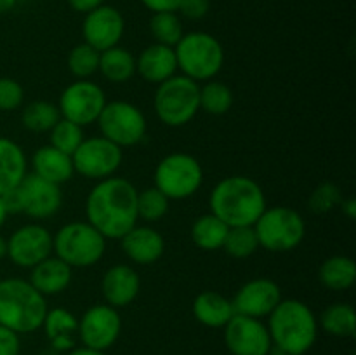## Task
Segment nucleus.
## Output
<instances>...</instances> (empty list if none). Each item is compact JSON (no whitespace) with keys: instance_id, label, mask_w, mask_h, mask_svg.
<instances>
[{"instance_id":"obj_49","label":"nucleus","mask_w":356,"mask_h":355,"mask_svg":"<svg viewBox=\"0 0 356 355\" xmlns=\"http://www.w3.org/2000/svg\"><path fill=\"white\" fill-rule=\"evenodd\" d=\"M38 355H61V354H59L58 350H54L52 347H49V348H45V350H42Z\"/></svg>"},{"instance_id":"obj_46","label":"nucleus","mask_w":356,"mask_h":355,"mask_svg":"<svg viewBox=\"0 0 356 355\" xmlns=\"http://www.w3.org/2000/svg\"><path fill=\"white\" fill-rule=\"evenodd\" d=\"M17 0H0V14H6L16 7Z\"/></svg>"},{"instance_id":"obj_42","label":"nucleus","mask_w":356,"mask_h":355,"mask_svg":"<svg viewBox=\"0 0 356 355\" xmlns=\"http://www.w3.org/2000/svg\"><path fill=\"white\" fill-rule=\"evenodd\" d=\"M143 6L153 14L156 13H176L179 0H141Z\"/></svg>"},{"instance_id":"obj_6","label":"nucleus","mask_w":356,"mask_h":355,"mask_svg":"<svg viewBox=\"0 0 356 355\" xmlns=\"http://www.w3.org/2000/svg\"><path fill=\"white\" fill-rule=\"evenodd\" d=\"M52 253L72 268H89L106 253V239L87 221H72L52 235Z\"/></svg>"},{"instance_id":"obj_36","label":"nucleus","mask_w":356,"mask_h":355,"mask_svg":"<svg viewBox=\"0 0 356 355\" xmlns=\"http://www.w3.org/2000/svg\"><path fill=\"white\" fill-rule=\"evenodd\" d=\"M99 51L87 45L86 42L75 45L68 54V68L72 75L76 77L79 80H87L94 73H97V70H99Z\"/></svg>"},{"instance_id":"obj_30","label":"nucleus","mask_w":356,"mask_h":355,"mask_svg":"<svg viewBox=\"0 0 356 355\" xmlns=\"http://www.w3.org/2000/svg\"><path fill=\"white\" fill-rule=\"evenodd\" d=\"M320 326L336 338H353L356 331V313L350 303H334L320 315Z\"/></svg>"},{"instance_id":"obj_11","label":"nucleus","mask_w":356,"mask_h":355,"mask_svg":"<svg viewBox=\"0 0 356 355\" xmlns=\"http://www.w3.org/2000/svg\"><path fill=\"white\" fill-rule=\"evenodd\" d=\"M124 152L120 146L108 141L103 136H92L80 143L79 148L73 152L72 162L75 173L87 180H104L113 176L122 166Z\"/></svg>"},{"instance_id":"obj_7","label":"nucleus","mask_w":356,"mask_h":355,"mask_svg":"<svg viewBox=\"0 0 356 355\" xmlns=\"http://www.w3.org/2000/svg\"><path fill=\"white\" fill-rule=\"evenodd\" d=\"M153 108L162 124L183 127L190 124L200 110V84L184 75H174L159 84Z\"/></svg>"},{"instance_id":"obj_21","label":"nucleus","mask_w":356,"mask_h":355,"mask_svg":"<svg viewBox=\"0 0 356 355\" xmlns=\"http://www.w3.org/2000/svg\"><path fill=\"white\" fill-rule=\"evenodd\" d=\"M177 61L174 47L162 44H152L139 52L136 58V73L141 75L143 80L148 84L165 82L167 79L176 75Z\"/></svg>"},{"instance_id":"obj_10","label":"nucleus","mask_w":356,"mask_h":355,"mask_svg":"<svg viewBox=\"0 0 356 355\" xmlns=\"http://www.w3.org/2000/svg\"><path fill=\"white\" fill-rule=\"evenodd\" d=\"M96 122L99 125L101 136L120 148L141 143L148 129L145 113L129 101L106 103Z\"/></svg>"},{"instance_id":"obj_35","label":"nucleus","mask_w":356,"mask_h":355,"mask_svg":"<svg viewBox=\"0 0 356 355\" xmlns=\"http://www.w3.org/2000/svg\"><path fill=\"white\" fill-rule=\"evenodd\" d=\"M169 198L156 187L138 191V219H145L148 223L160 221L169 211Z\"/></svg>"},{"instance_id":"obj_9","label":"nucleus","mask_w":356,"mask_h":355,"mask_svg":"<svg viewBox=\"0 0 356 355\" xmlns=\"http://www.w3.org/2000/svg\"><path fill=\"white\" fill-rule=\"evenodd\" d=\"M155 187L169 200H184L198 191L204 183L202 164L190 153L176 152L163 157L155 167Z\"/></svg>"},{"instance_id":"obj_4","label":"nucleus","mask_w":356,"mask_h":355,"mask_svg":"<svg viewBox=\"0 0 356 355\" xmlns=\"http://www.w3.org/2000/svg\"><path fill=\"white\" fill-rule=\"evenodd\" d=\"M47 310L45 296L28 281L16 277L0 281V326L30 334L40 329Z\"/></svg>"},{"instance_id":"obj_45","label":"nucleus","mask_w":356,"mask_h":355,"mask_svg":"<svg viewBox=\"0 0 356 355\" xmlns=\"http://www.w3.org/2000/svg\"><path fill=\"white\" fill-rule=\"evenodd\" d=\"M66 355H106L101 350H94V348L87 347H75L73 350H70Z\"/></svg>"},{"instance_id":"obj_16","label":"nucleus","mask_w":356,"mask_h":355,"mask_svg":"<svg viewBox=\"0 0 356 355\" xmlns=\"http://www.w3.org/2000/svg\"><path fill=\"white\" fill-rule=\"evenodd\" d=\"M125 31V19L118 9L113 6L96 7L86 14L82 23L83 42L96 51L103 52L115 47L122 40Z\"/></svg>"},{"instance_id":"obj_12","label":"nucleus","mask_w":356,"mask_h":355,"mask_svg":"<svg viewBox=\"0 0 356 355\" xmlns=\"http://www.w3.org/2000/svg\"><path fill=\"white\" fill-rule=\"evenodd\" d=\"M106 94L92 80H75L59 96V113L73 124L89 125L97 120L106 104Z\"/></svg>"},{"instance_id":"obj_20","label":"nucleus","mask_w":356,"mask_h":355,"mask_svg":"<svg viewBox=\"0 0 356 355\" xmlns=\"http://www.w3.org/2000/svg\"><path fill=\"white\" fill-rule=\"evenodd\" d=\"M124 254L136 265H153L162 258L165 240L152 226H138L129 230L120 239Z\"/></svg>"},{"instance_id":"obj_34","label":"nucleus","mask_w":356,"mask_h":355,"mask_svg":"<svg viewBox=\"0 0 356 355\" xmlns=\"http://www.w3.org/2000/svg\"><path fill=\"white\" fill-rule=\"evenodd\" d=\"M149 31L156 44L174 47L184 35L177 13H156L149 19Z\"/></svg>"},{"instance_id":"obj_13","label":"nucleus","mask_w":356,"mask_h":355,"mask_svg":"<svg viewBox=\"0 0 356 355\" xmlns=\"http://www.w3.org/2000/svg\"><path fill=\"white\" fill-rule=\"evenodd\" d=\"M222 329L232 355H268L273 348L270 331L261 319L235 313Z\"/></svg>"},{"instance_id":"obj_33","label":"nucleus","mask_w":356,"mask_h":355,"mask_svg":"<svg viewBox=\"0 0 356 355\" xmlns=\"http://www.w3.org/2000/svg\"><path fill=\"white\" fill-rule=\"evenodd\" d=\"M222 249L235 260H245L259 249L254 226H229Z\"/></svg>"},{"instance_id":"obj_31","label":"nucleus","mask_w":356,"mask_h":355,"mask_svg":"<svg viewBox=\"0 0 356 355\" xmlns=\"http://www.w3.org/2000/svg\"><path fill=\"white\" fill-rule=\"evenodd\" d=\"M61 118L58 104L51 101H31L23 108L21 122L31 132H49Z\"/></svg>"},{"instance_id":"obj_25","label":"nucleus","mask_w":356,"mask_h":355,"mask_svg":"<svg viewBox=\"0 0 356 355\" xmlns=\"http://www.w3.org/2000/svg\"><path fill=\"white\" fill-rule=\"evenodd\" d=\"M28 174L23 148L16 141L0 136V195L16 188Z\"/></svg>"},{"instance_id":"obj_8","label":"nucleus","mask_w":356,"mask_h":355,"mask_svg":"<svg viewBox=\"0 0 356 355\" xmlns=\"http://www.w3.org/2000/svg\"><path fill=\"white\" fill-rule=\"evenodd\" d=\"M259 247L270 253H289L301 246L306 235V223L296 209L287 205L266 207L254 223Z\"/></svg>"},{"instance_id":"obj_39","label":"nucleus","mask_w":356,"mask_h":355,"mask_svg":"<svg viewBox=\"0 0 356 355\" xmlns=\"http://www.w3.org/2000/svg\"><path fill=\"white\" fill-rule=\"evenodd\" d=\"M24 89L16 79L0 77V111H14L23 104Z\"/></svg>"},{"instance_id":"obj_1","label":"nucleus","mask_w":356,"mask_h":355,"mask_svg":"<svg viewBox=\"0 0 356 355\" xmlns=\"http://www.w3.org/2000/svg\"><path fill=\"white\" fill-rule=\"evenodd\" d=\"M138 190L125 178L101 180L86 200L87 223L106 240H120L138 223Z\"/></svg>"},{"instance_id":"obj_15","label":"nucleus","mask_w":356,"mask_h":355,"mask_svg":"<svg viewBox=\"0 0 356 355\" xmlns=\"http://www.w3.org/2000/svg\"><path fill=\"white\" fill-rule=\"evenodd\" d=\"M51 254L52 233L38 223L19 226L7 240V256L19 268H33Z\"/></svg>"},{"instance_id":"obj_18","label":"nucleus","mask_w":356,"mask_h":355,"mask_svg":"<svg viewBox=\"0 0 356 355\" xmlns=\"http://www.w3.org/2000/svg\"><path fill=\"white\" fill-rule=\"evenodd\" d=\"M282 301V291L277 282L271 278H252L245 282L236 291L235 298L232 299L235 313L240 315L263 319L275 310V306Z\"/></svg>"},{"instance_id":"obj_40","label":"nucleus","mask_w":356,"mask_h":355,"mask_svg":"<svg viewBox=\"0 0 356 355\" xmlns=\"http://www.w3.org/2000/svg\"><path fill=\"white\" fill-rule=\"evenodd\" d=\"M211 9V0H179L176 13L184 16L186 19H202Z\"/></svg>"},{"instance_id":"obj_29","label":"nucleus","mask_w":356,"mask_h":355,"mask_svg":"<svg viewBox=\"0 0 356 355\" xmlns=\"http://www.w3.org/2000/svg\"><path fill=\"white\" fill-rule=\"evenodd\" d=\"M229 226L222 219L209 214L198 216L191 225V240L195 246L202 251H218L222 249Z\"/></svg>"},{"instance_id":"obj_32","label":"nucleus","mask_w":356,"mask_h":355,"mask_svg":"<svg viewBox=\"0 0 356 355\" xmlns=\"http://www.w3.org/2000/svg\"><path fill=\"white\" fill-rule=\"evenodd\" d=\"M233 106V90L219 80H207L200 86V110L209 115H225Z\"/></svg>"},{"instance_id":"obj_44","label":"nucleus","mask_w":356,"mask_h":355,"mask_svg":"<svg viewBox=\"0 0 356 355\" xmlns=\"http://www.w3.org/2000/svg\"><path fill=\"white\" fill-rule=\"evenodd\" d=\"M343 205V212L348 216L350 219H355L356 218V200L355 198H346V200H341V204Z\"/></svg>"},{"instance_id":"obj_23","label":"nucleus","mask_w":356,"mask_h":355,"mask_svg":"<svg viewBox=\"0 0 356 355\" xmlns=\"http://www.w3.org/2000/svg\"><path fill=\"white\" fill-rule=\"evenodd\" d=\"M45 336L49 340V347L58 350L59 354L70 352L76 347L79 338V319L66 308H52L45 313L44 324Z\"/></svg>"},{"instance_id":"obj_41","label":"nucleus","mask_w":356,"mask_h":355,"mask_svg":"<svg viewBox=\"0 0 356 355\" xmlns=\"http://www.w3.org/2000/svg\"><path fill=\"white\" fill-rule=\"evenodd\" d=\"M21 341L19 334L9 327L0 326V355H19Z\"/></svg>"},{"instance_id":"obj_48","label":"nucleus","mask_w":356,"mask_h":355,"mask_svg":"<svg viewBox=\"0 0 356 355\" xmlns=\"http://www.w3.org/2000/svg\"><path fill=\"white\" fill-rule=\"evenodd\" d=\"M7 256V240L0 235V260Z\"/></svg>"},{"instance_id":"obj_27","label":"nucleus","mask_w":356,"mask_h":355,"mask_svg":"<svg viewBox=\"0 0 356 355\" xmlns=\"http://www.w3.org/2000/svg\"><path fill=\"white\" fill-rule=\"evenodd\" d=\"M318 278L330 291H348L356 282V263L353 258L343 254L327 258L320 267Z\"/></svg>"},{"instance_id":"obj_5","label":"nucleus","mask_w":356,"mask_h":355,"mask_svg":"<svg viewBox=\"0 0 356 355\" xmlns=\"http://www.w3.org/2000/svg\"><path fill=\"white\" fill-rule=\"evenodd\" d=\"M177 68L184 77L202 82L212 80L225 65V49L221 42L205 31H190L174 45Z\"/></svg>"},{"instance_id":"obj_37","label":"nucleus","mask_w":356,"mask_h":355,"mask_svg":"<svg viewBox=\"0 0 356 355\" xmlns=\"http://www.w3.org/2000/svg\"><path fill=\"white\" fill-rule=\"evenodd\" d=\"M49 132H51V136H49L51 143L49 145L54 146L59 152L68 153V155H73V152L83 141L82 127L63 117L56 122V125Z\"/></svg>"},{"instance_id":"obj_50","label":"nucleus","mask_w":356,"mask_h":355,"mask_svg":"<svg viewBox=\"0 0 356 355\" xmlns=\"http://www.w3.org/2000/svg\"><path fill=\"white\" fill-rule=\"evenodd\" d=\"M268 355H289V354H285V352H280V350H271Z\"/></svg>"},{"instance_id":"obj_3","label":"nucleus","mask_w":356,"mask_h":355,"mask_svg":"<svg viewBox=\"0 0 356 355\" xmlns=\"http://www.w3.org/2000/svg\"><path fill=\"white\" fill-rule=\"evenodd\" d=\"M271 343L289 355H305L318 338V320L301 299H282L268 315Z\"/></svg>"},{"instance_id":"obj_19","label":"nucleus","mask_w":356,"mask_h":355,"mask_svg":"<svg viewBox=\"0 0 356 355\" xmlns=\"http://www.w3.org/2000/svg\"><path fill=\"white\" fill-rule=\"evenodd\" d=\"M141 291V278L129 265H113L108 268L101 281V292L106 305L113 308L129 306Z\"/></svg>"},{"instance_id":"obj_47","label":"nucleus","mask_w":356,"mask_h":355,"mask_svg":"<svg viewBox=\"0 0 356 355\" xmlns=\"http://www.w3.org/2000/svg\"><path fill=\"white\" fill-rule=\"evenodd\" d=\"M7 209H6V205H3V200H2V195H0V226L3 225V223H6V219H7Z\"/></svg>"},{"instance_id":"obj_14","label":"nucleus","mask_w":356,"mask_h":355,"mask_svg":"<svg viewBox=\"0 0 356 355\" xmlns=\"http://www.w3.org/2000/svg\"><path fill=\"white\" fill-rule=\"evenodd\" d=\"M122 331V319L117 308L101 303L86 310L79 320V340L83 347L106 352L117 343Z\"/></svg>"},{"instance_id":"obj_43","label":"nucleus","mask_w":356,"mask_h":355,"mask_svg":"<svg viewBox=\"0 0 356 355\" xmlns=\"http://www.w3.org/2000/svg\"><path fill=\"white\" fill-rule=\"evenodd\" d=\"M103 3L104 0H68V6L72 7L73 10L82 14L90 13V10H94L96 7L103 6Z\"/></svg>"},{"instance_id":"obj_17","label":"nucleus","mask_w":356,"mask_h":355,"mask_svg":"<svg viewBox=\"0 0 356 355\" xmlns=\"http://www.w3.org/2000/svg\"><path fill=\"white\" fill-rule=\"evenodd\" d=\"M17 190L23 200V212L30 218L47 219L61 209L63 194L59 184L42 180L37 174H26L17 184Z\"/></svg>"},{"instance_id":"obj_24","label":"nucleus","mask_w":356,"mask_h":355,"mask_svg":"<svg viewBox=\"0 0 356 355\" xmlns=\"http://www.w3.org/2000/svg\"><path fill=\"white\" fill-rule=\"evenodd\" d=\"M31 169H33V174L54 184L66 183L75 174L72 155L59 152V150H56L51 145L40 146L33 153V157H31Z\"/></svg>"},{"instance_id":"obj_22","label":"nucleus","mask_w":356,"mask_h":355,"mask_svg":"<svg viewBox=\"0 0 356 355\" xmlns=\"http://www.w3.org/2000/svg\"><path fill=\"white\" fill-rule=\"evenodd\" d=\"M30 270L31 274L28 282L42 296H56L66 291L73 277V268L52 254Z\"/></svg>"},{"instance_id":"obj_2","label":"nucleus","mask_w":356,"mask_h":355,"mask_svg":"<svg viewBox=\"0 0 356 355\" xmlns=\"http://www.w3.org/2000/svg\"><path fill=\"white\" fill-rule=\"evenodd\" d=\"M209 205L228 226H254L266 209V197L252 178L228 176L212 188Z\"/></svg>"},{"instance_id":"obj_28","label":"nucleus","mask_w":356,"mask_h":355,"mask_svg":"<svg viewBox=\"0 0 356 355\" xmlns=\"http://www.w3.org/2000/svg\"><path fill=\"white\" fill-rule=\"evenodd\" d=\"M101 75L113 84L129 82L136 75V58L131 51L115 45L106 49L99 54V70Z\"/></svg>"},{"instance_id":"obj_26","label":"nucleus","mask_w":356,"mask_h":355,"mask_svg":"<svg viewBox=\"0 0 356 355\" xmlns=\"http://www.w3.org/2000/svg\"><path fill=\"white\" fill-rule=\"evenodd\" d=\"M193 315L200 324L207 327H225L235 315L232 299L216 291H204L195 298Z\"/></svg>"},{"instance_id":"obj_38","label":"nucleus","mask_w":356,"mask_h":355,"mask_svg":"<svg viewBox=\"0 0 356 355\" xmlns=\"http://www.w3.org/2000/svg\"><path fill=\"white\" fill-rule=\"evenodd\" d=\"M341 200H343V195H341L339 187L327 181V183H322L313 190L308 205L316 214H323V212H329L334 207H337Z\"/></svg>"}]
</instances>
